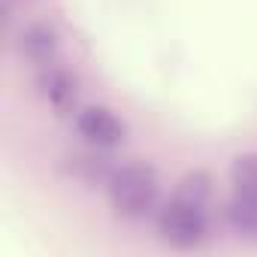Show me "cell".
<instances>
[{"instance_id":"cell-1","label":"cell","mask_w":257,"mask_h":257,"mask_svg":"<svg viewBox=\"0 0 257 257\" xmlns=\"http://www.w3.org/2000/svg\"><path fill=\"white\" fill-rule=\"evenodd\" d=\"M109 197L115 209L127 218H140L155 206L158 197V176L152 167L143 164H127L112 173L109 179Z\"/></svg>"},{"instance_id":"cell-2","label":"cell","mask_w":257,"mask_h":257,"mask_svg":"<svg viewBox=\"0 0 257 257\" xmlns=\"http://www.w3.org/2000/svg\"><path fill=\"white\" fill-rule=\"evenodd\" d=\"M158 230H161V239L170 242L173 248H194L206 236V206L173 197L161 209Z\"/></svg>"},{"instance_id":"cell-5","label":"cell","mask_w":257,"mask_h":257,"mask_svg":"<svg viewBox=\"0 0 257 257\" xmlns=\"http://www.w3.org/2000/svg\"><path fill=\"white\" fill-rule=\"evenodd\" d=\"M43 85H46V97L52 100L55 109H67V106L76 100V82H73L64 70H52V73L43 79Z\"/></svg>"},{"instance_id":"cell-4","label":"cell","mask_w":257,"mask_h":257,"mask_svg":"<svg viewBox=\"0 0 257 257\" xmlns=\"http://www.w3.org/2000/svg\"><path fill=\"white\" fill-rule=\"evenodd\" d=\"M22 49H25V55L34 58V61H49V58L55 55V31L46 28V25L28 28L25 37H22Z\"/></svg>"},{"instance_id":"cell-6","label":"cell","mask_w":257,"mask_h":257,"mask_svg":"<svg viewBox=\"0 0 257 257\" xmlns=\"http://www.w3.org/2000/svg\"><path fill=\"white\" fill-rule=\"evenodd\" d=\"M233 185L236 194L257 200V155H242L233 164Z\"/></svg>"},{"instance_id":"cell-7","label":"cell","mask_w":257,"mask_h":257,"mask_svg":"<svg viewBox=\"0 0 257 257\" xmlns=\"http://www.w3.org/2000/svg\"><path fill=\"white\" fill-rule=\"evenodd\" d=\"M176 197L188 200V203H197V206H206V200H209V176L206 173H188L179 182Z\"/></svg>"},{"instance_id":"cell-3","label":"cell","mask_w":257,"mask_h":257,"mask_svg":"<svg viewBox=\"0 0 257 257\" xmlns=\"http://www.w3.org/2000/svg\"><path fill=\"white\" fill-rule=\"evenodd\" d=\"M76 127H79V134L91 146H100V149L118 146L124 140V134H127L124 121L112 109H106V106H88V109H82L79 118H76Z\"/></svg>"}]
</instances>
